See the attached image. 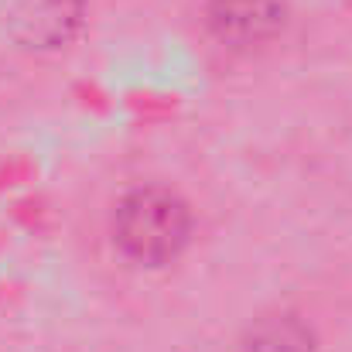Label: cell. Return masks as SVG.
<instances>
[{"mask_svg":"<svg viewBox=\"0 0 352 352\" xmlns=\"http://www.w3.org/2000/svg\"><path fill=\"white\" fill-rule=\"evenodd\" d=\"M110 230L117 250L130 263L168 267L188 250L195 236V212L178 188L151 182L120 195Z\"/></svg>","mask_w":352,"mask_h":352,"instance_id":"1","label":"cell"},{"mask_svg":"<svg viewBox=\"0 0 352 352\" xmlns=\"http://www.w3.org/2000/svg\"><path fill=\"white\" fill-rule=\"evenodd\" d=\"M291 14L284 0H206L202 28L223 52L253 58L277 48L287 34Z\"/></svg>","mask_w":352,"mask_h":352,"instance_id":"2","label":"cell"},{"mask_svg":"<svg viewBox=\"0 0 352 352\" xmlns=\"http://www.w3.org/2000/svg\"><path fill=\"white\" fill-rule=\"evenodd\" d=\"M86 0H0L3 31L31 52H55L69 45L82 24Z\"/></svg>","mask_w":352,"mask_h":352,"instance_id":"3","label":"cell"},{"mask_svg":"<svg viewBox=\"0 0 352 352\" xmlns=\"http://www.w3.org/2000/svg\"><path fill=\"white\" fill-rule=\"evenodd\" d=\"M243 352H318V336L298 311H267L246 325Z\"/></svg>","mask_w":352,"mask_h":352,"instance_id":"4","label":"cell"}]
</instances>
